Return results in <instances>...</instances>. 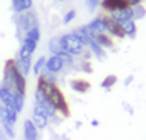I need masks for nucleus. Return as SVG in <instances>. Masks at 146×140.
Returning a JSON list of instances; mask_svg holds the SVG:
<instances>
[{
	"mask_svg": "<svg viewBox=\"0 0 146 140\" xmlns=\"http://www.w3.org/2000/svg\"><path fill=\"white\" fill-rule=\"evenodd\" d=\"M35 91H38V93H42L45 95L58 114H62L63 117H69V114H71L69 105H68V102H66V97H65V94H63V91L57 86L56 82H51V80L43 77V75H38Z\"/></svg>",
	"mask_w": 146,
	"mask_h": 140,
	"instance_id": "obj_1",
	"label": "nucleus"
},
{
	"mask_svg": "<svg viewBox=\"0 0 146 140\" xmlns=\"http://www.w3.org/2000/svg\"><path fill=\"white\" fill-rule=\"evenodd\" d=\"M60 42H62V48L65 53H68L72 57H82L83 51L86 49L85 45L82 43V40L77 37L74 33H68L60 35Z\"/></svg>",
	"mask_w": 146,
	"mask_h": 140,
	"instance_id": "obj_2",
	"label": "nucleus"
},
{
	"mask_svg": "<svg viewBox=\"0 0 146 140\" xmlns=\"http://www.w3.org/2000/svg\"><path fill=\"white\" fill-rule=\"evenodd\" d=\"M17 23H19V28H20L23 33H28L29 29L38 26V19H37V15H35V13H33V11H26V13L19 15Z\"/></svg>",
	"mask_w": 146,
	"mask_h": 140,
	"instance_id": "obj_3",
	"label": "nucleus"
},
{
	"mask_svg": "<svg viewBox=\"0 0 146 140\" xmlns=\"http://www.w3.org/2000/svg\"><path fill=\"white\" fill-rule=\"evenodd\" d=\"M103 22L106 25V34H109L111 37H115V39H125V33L121 29V25L118 22H115L109 14H103Z\"/></svg>",
	"mask_w": 146,
	"mask_h": 140,
	"instance_id": "obj_4",
	"label": "nucleus"
},
{
	"mask_svg": "<svg viewBox=\"0 0 146 140\" xmlns=\"http://www.w3.org/2000/svg\"><path fill=\"white\" fill-rule=\"evenodd\" d=\"M128 6H129L128 0H102L100 2V8L106 14L117 13V11H121Z\"/></svg>",
	"mask_w": 146,
	"mask_h": 140,
	"instance_id": "obj_5",
	"label": "nucleus"
},
{
	"mask_svg": "<svg viewBox=\"0 0 146 140\" xmlns=\"http://www.w3.org/2000/svg\"><path fill=\"white\" fill-rule=\"evenodd\" d=\"M65 68V63L60 59V55H51V57L46 59V65H45V71L52 75L58 74L60 71Z\"/></svg>",
	"mask_w": 146,
	"mask_h": 140,
	"instance_id": "obj_6",
	"label": "nucleus"
},
{
	"mask_svg": "<svg viewBox=\"0 0 146 140\" xmlns=\"http://www.w3.org/2000/svg\"><path fill=\"white\" fill-rule=\"evenodd\" d=\"M86 29L89 31L92 35H97V34H105L106 33V25L103 22V17L102 15H97V17H94L88 25H85Z\"/></svg>",
	"mask_w": 146,
	"mask_h": 140,
	"instance_id": "obj_7",
	"label": "nucleus"
},
{
	"mask_svg": "<svg viewBox=\"0 0 146 140\" xmlns=\"http://www.w3.org/2000/svg\"><path fill=\"white\" fill-rule=\"evenodd\" d=\"M69 86L72 91H76L77 94H86L91 89V83L85 79H72L69 82Z\"/></svg>",
	"mask_w": 146,
	"mask_h": 140,
	"instance_id": "obj_8",
	"label": "nucleus"
},
{
	"mask_svg": "<svg viewBox=\"0 0 146 140\" xmlns=\"http://www.w3.org/2000/svg\"><path fill=\"white\" fill-rule=\"evenodd\" d=\"M111 17L115 20V22H118L121 25L123 22H128V20H134V14H132V6H128L125 8V9L121 11H117V13H112L109 14Z\"/></svg>",
	"mask_w": 146,
	"mask_h": 140,
	"instance_id": "obj_9",
	"label": "nucleus"
},
{
	"mask_svg": "<svg viewBox=\"0 0 146 140\" xmlns=\"http://www.w3.org/2000/svg\"><path fill=\"white\" fill-rule=\"evenodd\" d=\"M23 137H25V140L38 139V129L34 126V123L31 120H25V123H23Z\"/></svg>",
	"mask_w": 146,
	"mask_h": 140,
	"instance_id": "obj_10",
	"label": "nucleus"
},
{
	"mask_svg": "<svg viewBox=\"0 0 146 140\" xmlns=\"http://www.w3.org/2000/svg\"><path fill=\"white\" fill-rule=\"evenodd\" d=\"M31 122H33V123H34V126L37 128L38 131H40V129H45V128L48 126L49 119L46 117L45 114L38 113V111H33V119H31Z\"/></svg>",
	"mask_w": 146,
	"mask_h": 140,
	"instance_id": "obj_11",
	"label": "nucleus"
},
{
	"mask_svg": "<svg viewBox=\"0 0 146 140\" xmlns=\"http://www.w3.org/2000/svg\"><path fill=\"white\" fill-rule=\"evenodd\" d=\"M19 113L11 106H3V122L2 123H8V125L14 126L15 122H17Z\"/></svg>",
	"mask_w": 146,
	"mask_h": 140,
	"instance_id": "obj_12",
	"label": "nucleus"
},
{
	"mask_svg": "<svg viewBox=\"0 0 146 140\" xmlns=\"http://www.w3.org/2000/svg\"><path fill=\"white\" fill-rule=\"evenodd\" d=\"M31 8H33V0H13V9L17 14L31 11Z\"/></svg>",
	"mask_w": 146,
	"mask_h": 140,
	"instance_id": "obj_13",
	"label": "nucleus"
},
{
	"mask_svg": "<svg viewBox=\"0 0 146 140\" xmlns=\"http://www.w3.org/2000/svg\"><path fill=\"white\" fill-rule=\"evenodd\" d=\"M94 40L100 45L103 49H111V48H114V40L112 37L109 34H97V35H94Z\"/></svg>",
	"mask_w": 146,
	"mask_h": 140,
	"instance_id": "obj_14",
	"label": "nucleus"
},
{
	"mask_svg": "<svg viewBox=\"0 0 146 140\" xmlns=\"http://www.w3.org/2000/svg\"><path fill=\"white\" fill-rule=\"evenodd\" d=\"M0 103L3 106H11L13 108V91L8 89L6 86L0 85Z\"/></svg>",
	"mask_w": 146,
	"mask_h": 140,
	"instance_id": "obj_15",
	"label": "nucleus"
},
{
	"mask_svg": "<svg viewBox=\"0 0 146 140\" xmlns=\"http://www.w3.org/2000/svg\"><path fill=\"white\" fill-rule=\"evenodd\" d=\"M121 29H123V33H125V37L135 39V35H137L135 20H128V22H123V23H121Z\"/></svg>",
	"mask_w": 146,
	"mask_h": 140,
	"instance_id": "obj_16",
	"label": "nucleus"
},
{
	"mask_svg": "<svg viewBox=\"0 0 146 140\" xmlns=\"http://www.w3.org/2000/svg\"><path fill=\"white\" fill-rule=\"evenodd\" d=\"M13 108L19 114H20L23 111V108H25V95H22L20 93H17V91H13Z\"/></svg>",
	"mask_w": 146,
	"mask_h": 140,
	"instance_id": "obj_17",
	"label": "nucleus"
},
{
	"mask_svg": "<svg viewBox=\"0 0 146 140\" xmlns=\"http://www.w3.org/2000/svg\"><path fill=\"white\" fill-rule=\"evenodd\" d=\"M48 48H49V51H51V55H58L60 53H63L60 37H52V39H49Z\"/></svg>",
	"mask_w": 146,
	"mask_h": 140,
	"instance_id": "obj_18",
	"label": "nucleus"
},
{
	"mask_svg": "<svg viewBox=\"0 0 146 140\" xmlns=\"http://www.w3.org/2000/svg\"><path fill=\"white\" fill-rule=\"evenodd\" d=\"M45 65H46V57L45 55H42V57H38L37 60H35V62L33 63V68H31V69H33V73H34V75H40L42 73H43V69H45Z\"/></svg>",
	"mask_w": 146,
	"mask_h": 140,
	"instance_id": "obj_19",
	"label": "nucleus"
},
{
	"mask_svg": "<svg viewBox=\"0 0 146 140\" xmlns=\"http://www.w3.org/2000/svg\"><path fill=\"white\" fill-rule=\"evenodd\" d=\"M118 82V79H117V75H114V74H109V75H106V77L102 80V83H100V86L103 88V89L106 91H109L111 88H114V85Z\"/></svg>",
	"mask_w": 146,
	"mask_h": 140,
	"instance_id": "obj_20",
	"label": "nucleus"
},
{
	"mask_svg": "<svg viewBox=\"0 0 146 140\" xmlns=\"http://www.w3.org/2000/svg\"><path fill=\"white\" fill-rule=\"evenodd\" d=\"M23 39L31 40V42H34V43H38L40 42V28L35 26V28H33V29H29L28 33H25V37Z\"/></svg>",
	"mask_w": 146,
	"mask_h": 140,
	"instance_id": "obj_21",
	"label": "nucleus"
},
{
	"mask_svg": "<svg viewBox=\"0 0 146 140\" xmlns=\"http://www.w3.org/2000/svg\"><path fill=\"white\" fill-rule=\"evenodd\" d=\"M132 14H134V20H141L146 15V8L143 5L132 6Z\"/></svg>",
	"mask_w": 146,
	"mask_h": 140,
	"instance_id": "obj_22",
	"label": "nucleus"
},
{
	"mask_svg": "<svg viewBox=\"0 0 146 140\" xmlns=\"http://www.w3.org/2000/svg\"><path fill=\"white\" fill-rule=\"evenodd\" d=\"M2 131L5 133V135L8 139H14L15 137V131H14V126L8 125V123H2Z\"/></svg>",
	"mask_w": 146,
	"mask_h": 140,
	"instance_id": "obj_23",
	"label": "nucleus"
},
{
	"mask_svg": "<svg viewBox=\"0 0 146 140\" xmlns=\"http://www.w3.org/2000/svg\"><path fill=\"white\" fill-rule=\"evenodd\" d=\"M76 15H77V13H76V9H69L68 13H66L65 15H63V25H69L71 22H72L74 19H76Z\"/></svg>",
	"mask_w": 146,
	"mask_h": 140,
	"instance_id": "obj_24",
	"label": "nucleus"
},
{
	"mask_svg": "<svg viewBox=\"0 0 146 140\" xmlns=\"http://www.w3.org/2000/svg\"><path fill=\"white\" fill-rule=\"evenodd\" d=\"M58 55H60V59L63 60L65 66H74V57H72V55H69L68 53H65V51H63V53H60Z\"/></svg>",
	"mask_w": 146,
	"mask_h": 140,
	"instance_id": "obj_25",
	"label": "nucleus"
},
{
	"mask_svg": "<svg viewBox=\"0 0 146 140\" xmlns=\"http://www.w3.org/2000/svg\"><path fill=\"white\" fill-rule=\"evenodd\" d=\"M100 2L102 0H85V5H86V8H88V11L94 13V11L100 6Z\"/></svg>",
	"mask_w": 146,
	"mask_h": 140,
	"instance_id": "obj_26",
	"label": "nucleus"
},
{
	"mask_svg": "<svg viewBox=\"0 0 146 140\" xmlns=\"http://www.w3.org/2000/svg\"><path fill=\"white\" fill-rule=\"evenodd\" d=\"M80 69L83 71V73H88V74L92 73V66H91V63L88 62V60H82V63H80Z\"/></svg>",
	"mask_w": 146,
	"mask_h": 140,
	"instance_id": "obj_27",
	"label": "nucleus"
},
{
	"mask_svg": "<svg viewBox=\"0 0 146 140\" xmlns=\"http://www.w3.org/2000/svg\"><path fill=\"white\" fill-rule=\"evenodd\" d=\"M121 105H123V108H125V111H126V113H128V114H134V108L131 106V105H129V103L128 102H123V103H121Z\"/></svg>",
	"mask_w": 146,
	"mask_h": 140,
	"instance_id": "obj_28",
	"label": "nucleus"
},
{
	"mask_svg": "<svg viewBox=\"0 0 146 140\" xmlns=\"http://www.w3.org/2000/svg\"><path fill=\"white\" fill-rule=\"evenodd\" d=\"M145 0H128L129 6H137V5H143Z\"/></svg>",
	"mask_w": 146,
	"mask_h": 140,
	"instance_id": "obj_29",
	"label": "nucleus"
},
{
	"mask_svg": "<svg viewBox=\"0 0 146 140\" xmlns=\"http://www.w3.org/2000/svg\"><path fill=\"white\" fill-rule=\"evenodd\" d=\"M132 82H134V75H128V77L125 79V86H129Z\"/></svg>",
	"mask_w": 146,
	"mask_h": 140,
	"instance_id": "obj_30",
	"label": "nucleus"
},
{
	"mask_svg": "<svg viewBox=\"0 0 146 140\" xmlns=\"http://www.w3.org/2000/svg\"><path fill=\"white\" fill-rule=\"evenodd\" d=\"M3 122V105L0 103V123Z\"/></svg>",
	"mask_w": 146,
	"mask_h": 140,
	"instance_id": "obj_31",
	"label": "nucleus"
},
{
	"mask_svg": "<svg viewBox=\"0 0 146 140\" xmlns=\"http://www.w3.org/2000/svg\"><path fill=\"white\" fill-rule=\"evenodd\" d=\"M91 125H92V126H98L100 123H98V120H92V122H91Z\"/></svg>",
	"mask_w": 146,
	"mask_h": 140,
	"instance_id": "obj_32",
	"label": "nucleus"
},
{
	"mask_svg": "<svg viewBox=\"0 0 146 140\" xmlns=\"http://www.w3.org/2000/svg\"><path fill=\"white\" fill-rule=\"evenodd\" d=\"M58 2H65V0H58Z\"/></svg>",
	"mask_w": 146,
	"mask_h": 140,
	"instance_id": "obj_33",
	"label": "nucleus"
}]
</instances>
